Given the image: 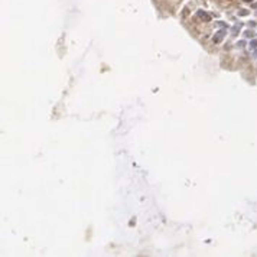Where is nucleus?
<instances>
[{
    "mask_svg": "<svg viewBox=\"0 0 257 257\" xmlns=\"http://www.w3.org/2000/svg\"><path fill=\"white\" fill-rule=\"evenodd\" d=\"M225 36V29H221V30H218L215 35H214V38H213V42L214 44H220L221 41H222V38Z\"/></svg>",
    "mask_w": 257,
    "mask_h": 257,
    "instance_id": "obj_1",
    "label": "nucleus"
},
{
    "mask_svg": "<svg viewBox=\"0 0 257 257\" xmlns=\"http://www.w3.org/2000/svg\"><path fill=\"white\" fill-rule=\"evenodd\" d=\"M197 16H198L199 19H202L204 22H210V20H211V16L208 15L207 12H204V10H198V12H197Z\"/></svg>",
    "mask_w": 257,
    "mask_h": 257,
    "instance_id": "obj_2",
    "label": "nucleus"
},
{
    "mask_svg": "<svg viewBox=\"0 0 257 257\" xmlns=\"http://www.w3.org/2000/svg\"><path fill=\"white\" fill-rule=\"evenodd\" d=\"M250 48H251V49H257V39H253V41L250 42Z\"/></svg>",
    "mask_w": 257,
    "mask_h": 257,
    "instance_id": "obj_3",
    "label": "nucleus"
},
{
    "mask_svg": "<svg viewBox=\"0 0 257 257\" xmlns=\"http://www.w3.org/2000/svg\"><path fill=\"white\" fill-rule=\"evenodd\" d=\"M253 35H254V33H253L251 30H246V32H244V36H246V38H251Z\"/></svg>",
    "mask_w": 257,
    "mask_h": 257,
    "instance_id": "obj_4",
    "label": "nucleus"
},
{
    "mask_svg": "<svg viewBox=\"0 0 257 257\" xmlns=\"http://www.w3.org/2000/svg\"><path fill=\"white\" fill-rule=\"evenodd\" d=\"M249 15V10H240L238 12V16H247Z\"/></svg>",
    "mask_w": 257,
    "mask_h": 257,
    "instance_id": "obj_5",
    "label": "nucleus"
},
{
    "mask_svg": "<svg viewBox=\"0 0 257 257\" xmlns=\"http://www.w3.org/2000/svg\"><path fill=\"white\" fill-rule=\"evenodd\" d=\"M238 46H240V48H243V46H244V45H246V42H244V41H240V42H238Z\"/></svg>",
    "mask_w": 257,
    "mask_h": 257,
    "instance_id": "obj_6",
    "label": "nucleus"
},
{
    "mask_svg": "<svg viewBox=\"0 0 257 257\" xmlns=\"http://www.w3.org/2000/svg\"><path fill=\"white\" fill-rule=\"evenodd\" d=\"M244 2H251V0H244Z\"/></svg>",
    "mask_w": 257,
    "mask_h": 257,
    "instance_id": "obj_7",
    "label": "nucleus"
}]
</instances>
